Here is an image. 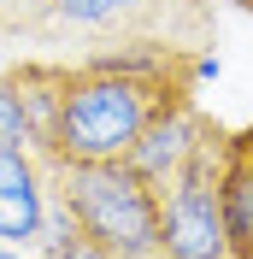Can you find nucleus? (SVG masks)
Masks as SVG:
<instances>
[{"instance_id": "1", "label": "nucleus", "mask_w": 253, "mask_h": 259, "mask_svg": "<svg viewBox=\"0 0 253 259\" xmlns=\"http://www.w3.org/2000/svg\"><path fill=\"white\" fill-rule=\"evenodd\" d=\"M206 53H165V48H118L71 65L59 100V124L41 159H124L153 118L189 106Z\"/></svg>"}, {"instance_id": "2", "label": "nucleus", "mask_w": 253, "mask_h": 259, "mask_svg": "<svg viewBox=\"0 0 253 259\" xmlns=\"http://www.w3.org/2000/svg\"><path fill=\"white\" fill-rule=\"evenodd\" d=\"M48 189L71 224L100 242L112 259H165V230H159V189H147L124 159H41Z\"/></svg>"}, {"instance_id": "3", "label": "nucleus", "mask_w": 253, "mask_h": 259, "mask_svg": "<svg viewBox=\"0 0 253 259\" xmlns=\"http://www.w3.org/2000/svg\"><path fill=\"white\" fill-rule=\"evenodd\" d=\"M48 30L95 35V41H118V48L206 53L212 12H206V0H53Z\"/></svg>"}, {"instance_id": "4", "label": "nucleus", "mask_w": 253, "mask_h": 259, "mask_svg": "<svg viewBox=\"0 0 253 259\" xmlns=\"http://www.w3.org/2000/svg\"><path fill=\"white\" fill-rule=\"evenodd\" d=\"M218 142H224V124H206L183 171L159 189L165 259H236L230 236H224V206H218Z\"/></svg>"}, {"instance_id": "5", "label": "nucleus", "mask_w": 253, "mask_h": 259, "mask_svg": "<svg viewBox=\"0 0 253 259\" xmlns=\"http://www.w3.org/2000/svg\"><path fill=\"white\" fill-rule=\"evenodd\" d=\"M48 165L35 147H0V242L35 247L48 230Z\"/></svg>"}, {"instance_id": "6", "label": "nucleus", "mask_w": 253, "mask_h": 259, "mask_svg": "<svg viewBox=\"0 0 253 259\" xmlns=\"http://www.w3.org/2000/svg\"><path fill=\"white\" fill-rule=\"evenodd\" d=\"M206 124H212V118L194 112V100H189V106H177V112L153 118V124L142 130V142L124 153V165L147 183V189H165V183L183 171V159L194 153V142L206 136Z\"/></svg>"}, {"instance_id": "7", "label": "nucleus", "mask_w": 253, "mask_h": 259, "mask_svg": "<svg viewBox=\"0 0 253 259\" xmlns=\"http://www.w3.org/2000/svg\"><path fill=\"white\" fill-rule=\"evenodd\" d=\"M218 206H224L230 253L253 259V124L224 130L218 142Z\"/></svg>"}, {"instance_id": "8", "label": "nucleus", "mask_w": 253, "mask_h": 259, "mask_svg": "<svg viewBox=\"0 0 253 259\" xmlns=\"http://www.w3.org/2000/svg\"><path fill=\"white\" fill-rule=\"evenodd\" d=\"M65 77L71 65H48V59H24L6 71V89L18 95V112H24V136H30L35 153H48L53 124H59V100H65Z\"/></svg>"}, {"instance_id": "9", "label": "nucleus", "mask_w": 253, "mask_h": 259, "mask_svg": "<svg viewBox=\"0 0 253 259\" xmlns=\"http://www.w3.org/2000/svg\"><path fill=\"white\" fill-rule=\"evenodd\" d=\"M41 259H112L100 242H89L77 224H71V212L59 200H48V230H41V242H35Z\"/></svg>"}, {"instance_id": "10", "label": "nucleus", "mask_w": 253, "mask_h": 259, "mask_svg": "<svg viewBox=\"0 0 253 259\" xmlns=\"http://www.w3.org/2000/svg\"><path fill=\"white\" fill-rule=\"evenodd\" d=\"M53 0H0V30H41Z\"/></svg>"}, {"instance_id": "11", "label": "nucleus", "mask_w": 253, "mask_h": 259, "mask_svg": "<svg viewBox=\"0 0 253 259\" xmlns=\"http://www.w3.org/2000/svg\"><path fill=\"white\" fill-rule=\"evenodd\" d=\"M0 147H30V136H24V112H18V95L6 89V77H0Z\"/></svg>"}, {"instance_id": "12", "label": "nucleus", "mask_w": 253, "mask_h": 259, "mask_svg": "<svg viewBox=\"0 0 253 259\" xmlns=\"http://www.w3.org/2000/svg\"><path fill=\"white\" fill-rule=\"evenodd\" d=\"M0 259H41L35 247H12V242H0Z\"/></svg>"}]
</instances>
